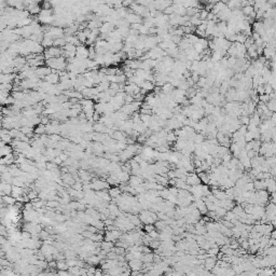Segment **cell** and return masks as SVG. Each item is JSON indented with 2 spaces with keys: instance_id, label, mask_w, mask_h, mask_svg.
Here are the masks:
<instances>
[{
  "instance_id": "cell-1",
  "label": "cell",
  "mask_w": 276,
  "mask_h": 276,
  "mask_svg": "<svg viewBox=\"0 0 276 276\" xmlns=\"http://www.w3.org/2000/svg\"><path fill=\"white\" fill-rule=\"evenodd\" d=\"M44 64H45L49 68L52 69L53 71H64V70H66V67H67L66 58L64 56L52 57V58L45 60Z\"/></svg>"
},
{
  "instance_id": "cell-2",
  "label": "cell",
  "mask_w": 276,
  "mask_h": 276,
  "mask_svg": "<svg viewBox=\"0 0 276 276\" xmlns=\"http://www.w3.org/2000/svg\"><path fill=\"white\" fill-rule=\"evenodd\" d=\"M139 219L144 224H153L157 220V213H153L149 209H142L139 213Z\"/></svg>"
},
{
  "instance_id": "cell-3",
  "label": "cell",
  "mask_w": 276,
  "mask_h": 276,
  "mask_svg": "<svg viewBox=\"0 0 276 276\" xmlns=\"http://www.w3.org/2000/svg\"><path fill=\"white\" fill-rule=\"evenodd\" d=\"M60 56H63V49L62 47L52 45L50 47L44 49L43 52L44 60H49V58H52V57H60Z\"/></svg>"
},
{
  "instance_id": "cell-4",
  "label": "cell",
  "mask_w": 276,
  "mask_h": 276,
  "mask_svg": "<svg viewBox=\"0 0 276 276\" xmlns=\"http://www.w3.org/2000/svg\"><path fill=\"white\" fill-rule=\"evenodd\" d=\"M63 56L67 60H70V58H73L75 56V49H77V45L71 43H66L63 47Z\"/></svg>"
},
{
  "instance_id": "cell-5",
  "label": "cell",
  "mask_w": 276,
  "mask_h": 276,
  "mask_svg": "<svg viewBox=\"0 0 276 276\" xmlns=\"http://www.w3.org/2000/svg\"><path fill=\"white\" fill-rule=\"evenodd\" d=\"M122 235V231H120L118 229H113L110 230V231H107L106 235H105V241H109V242H116L121 237Z\"/></svg>"
},
{
  "instance_id": "cell-6",
  "label": "cell",
  "mask_w": 276,
  "mask_h": 276,
  "mask_svg": "<svg viewBox=\"0 0 276 276\" xmlns=\"http://www.w3.org/2000/svg\"><path fill=\"white\" fill-rule=\"evenodd\" d=\"M124 19H125V21L129 23V25H132V24H138V23H142V17L139 16L138 14H136V13L132 12L131 10L127 12V14L125 15Z\"/></svg>"
},
{
  "instance_id": "cell-7",
  "label": "cell",
  "mask_w": 276,
  "mask_h": 276,
  "mask_svg": "<svg viewBox=\"0 0 276 276\" xmlns=\"http://www.w3.org/2000/svg\"><path fill=\"white\" fill-rule=\"evenodd\" d=\"M92 190L95 191H99V190H104V189L109 188V183L107 182V180H99V179H94L91 182Z\"/></svg>"
},
{
  "instance_id": "cell-8",
  "label": "cell",
  "mask_w": 276,
  "mask_h": 276,
  "mask_svg": "<svg viewBox=\"0 0 276 276\" xmlns=\"http://www.w3.org/2000/svg\"><path fill=\"white\" fill-rule=\"evenodd\" d=\"M75 57L78 58H88V47H86L83 44L77 45L75 49Z\"/></svg>"
},
{
  "instance_id": "cell-9",
  "label": "cell",
  "mask_w": 276,
  "mask_h": 276,
  "mask_svg": "<svg viewBox=\"0 0 276 276\" xmlns=\"http://www.w3.org/2000/svg\"><path fill=\"white\" fill-rule=\"evenodd\" d=\"M44 81L49 82L51 84H57V83L60 82V75H58L56 71H53V70H52L49 75H45Z\"/></svg>"
},
{
  "instance_id": "cell-10",
  "label": "cell",
  "mask_w": 276,
  "mask_h": 276,
  "mask_svg": "<svg viewBox=\"0 0 276 276\" xmlns=\"http://www.w3.org/2000/svg\"><path fill=\"white\" fill-rule=\"evenodd\" d=\"M185 182L188 183L189 185H194L201 183V179L198 178V176L196 174H188L187 176V179H185Z\"/></svg>"
},
{
  "instance_id": "cell-11",
  "label": "cell",
  "mask_w": 276,
  "mask_h": 276,
  "mask_svg": "<svg viewBox=\"0 0 276 276\" xmlns=\"http://www.w3.org/2000/svg\"><path fill=\"white\" fill-rule=\"evenodd\" d=\"M217 260H218V259H217L216 256H213V257H211V256H208V257H207L206 259L204 260L205 269H206L207 271L213 270V267L216 265V261Z\"/></svg>"
},
{
  "instance_id": "cell-12",
  "label": "cell",
  "mask_w": 276,
  "mask_h": 276,
  "mask_svg": "<svg viewBox=\"0 0 276 276\" xmlns=\"http://www.w3.org/2000/svg\"><path fill=\"white\" fill-rule=\"evenodd\" d=\"M142 265H144V262L141 260H138V259H133V260L129 261V269H132L133 271H139L142 269Z\"/></svg>"
},
{
  "instance_id": "cell-13",
  "label": "cell",
  "mask_w": 276,
  "mask_h": 276,
  "mask_svg": "<svg viewBox=\"0 0 276 276\" xmlns=\"http://www.w3.org/2000/svg\"><path fill=\"white\" fill-rule=\"evenodd\" d=\"M129 185H131V187H133V188L135 189L137 185H139L140 183H142L144 182V179L141 178V177H139V176H136V175H132L129 176Z\"/></svg>"
},
{
  "instance_id": "cell-14",
  "label": "cell",
  "mask_w": 276,
  "mask_h": 276,
  "mask_svg": "<svg viewBox=\"0 0 276 276\" xmlns=\"http://www.w3.org/2000/svg\"><path fill=\"white\" fill-rule=\"evenodd\" d=\"M25 193V189L23 187H17V185H12V191H11V194H12L13 198H19L21 195H23Z\"/></svg>"
},
{
  "instance_id": "cell-15",
  "label": "cell",
  "mask_w": 276,
  "mask_h": 276,
  "mask_svg": "<svg viewBox=\"0 0 276 276\" xmlns=\"http://www.w3.org/2000/svg\"><path fill=\"white\" fill-rule=\"evenodd\" d=\"M79 178L81 179V181L84 182H90L92 179V175L90 172H88L85 170H81L79 172Z\"/></svg>"
},
{
  "instance_id": "cell-16",
  "label": "cell",
  "mask_w": 276,
  "mask_h": 276,
  "mask_svg": "<svg viewBox=\"0 0 276 276\" xmlns=\"http://www.w3.org/2000/svg\"><path fill=\"white\" fill-rule=\"evenodd\" d=\"M96 194L101 201H106V202H110L111 201V196L108 193V191H104V190H99V191H95Z\"/></svg>"
},
{
  "instance_id": "cell-17",
  "label": "cell",
  "mask_w": 276,
  "mask_h": 276,
  "mask_svg": "<svg viewBox=\"0 0 276 276\" xmlns=\"http://www.w3.org/2000/svg\"><path fill=\"white\" fill-rule=\"evenodd\" d=\"M12 151H13L12 146H9V144H4L2 147H0V157H4L6 154L12 153Z\"/></svg>"
},
{
  "instance_id": "cell-18",
  "label": "cell",
  "mask_w": 276,
  "mask_h": 276,
  "mask_svg": "<svg viewBox=\"0 0 276 276\" xmlns=\"http://www.w3.org/2000/svg\"><path fill=\"white\" fill-rule=\"evenodd\" d=\"M254 190H265V183H264L263 179H257L254 181Z\"/></svg>"
},
{
  "instance_id": "cell-19",
  "label": "cell",
  "mask_w": 276,
  "mask_h": 276,
  "mask_svg": "<svg viewBox=\"0 0 276 276\" xmlns=\"http://www.w3.org/2000/svg\"><path fill=\"white\" fill-rule=\"evenodd\" d=\"M153 256L154 254L152 252H147V254H142V258H141V261L144 263H152L153 262Z\"/></svg>"
},
{
  "instance_id": "cell-20",
  "label": "cell",
  "mask_w": 276,
  "mask_h": 276,
  "mask_svg": "<svg viewBox=\"0 0 276 276\" xmlns=\"http://www.w3.org/2000/svg\"><path fill=\"white\" fill-rule=\"evenodd\" d=\"M2 201L4 204H8L10 206V205H14L16 203V198H13V196H10V195H3L2 196Z\"/></svg>"
},
{
  "instance_id": "cell-21",
  "label": "cell",
  "mask_w": 276,
  "mask_h": 276,
  "mask_svg": "<svg viewBox=\"0 0 276 276\" xmlns=\"http://www.w3.org/2000/svg\"><path fill=\"white\" fill-rule=\"evenodd\" d=\"M19 131H21L24 135L27 136V137H30V136H32V134H34V129H32V127H30V126H22V127L19 129Z\"/></svg>"
},
{
  "instance_id": "cell-22",
  "label": "cell",
  "mask_w": 276,
  "mask_h": 276,
  "mask_svg": "<svg viewBox=\"0 0 276 276\" xmlns=\"http://www.w3.org/2000/svg\"><path fill=\"white\" fill-rule=\"evenodd\" d=\"M53 42H54L53 39H51V38L45 37V36H44L43 40L41 41V44H42V47H43L44 49H47V47H52V45H53Z\"/></svg>"
},
{
  "instance_id": "cell-23",
  "label": "cell",
  "mask_w": 276,
  "mask_h": 276,
  "mask_svg": "<svg viewBox=\"0 0 276 276\" xmlns=\"http://www.w3.org/2000/svg\"><path fill=\"white\" fill-rule=\"evenodd\" d=\"M108 193L110 194V196L111 198H116V196H119L121 193H122V191H121V189L120 188H116V187H112V188L110 189L109 191H108Z\"/></svg>"
},
{
  "instance_id": "cell-24",
  "label": "cell",
  "mask_w": 276,
  "mask_h": 276,
  "mask_svg": "<svg viewBox=\"0 0 276 276\" xmlns=\"http://www.w3.org/2000/svg\"><path fill=\"white\" fill-rule=\"evenodd\" d=\"M65 44H66V41H65L64 37L63 38H57V39H55L54 42H53L54 47H63Z\"/></svg>"
},
{
  "instance_id": "cell-25",
  "label": "cell",
  "mask_w": 276,
  "mask_h": 276,
  "mask_svg": "<svg viewBox=\"0 0 276 276\" xmlns=\"http://www.w3.org/2000/svg\"><path fill=\"white\" fill-rule=\"evenodd\" d=\"M34 134H38V135H42V134H45V125L43 124H38L37 129H34Z\"/></svg>"
},
{
  "instance_id": "cell-26",
  "label": "cell",
  "mask_w": 276,
  "mask_h": 276,
  "mask_svg": "<svg viewBox=\"0 0 276 276\" xmlns=\"http://www.w3.org/2000/svg\"><path fill=\"white\" fill-rule=\"evenodd\" d=\"M45 205L49 208H57V207L60 206V202L57 201V200H52V201H47L45 203Z\"/></svg>"
},
{
  "instance_id": "cell-27",
  "label": "cell",
  "mask_w": 276,
  "mask_h": 276,
  "mask_svg": "<svg viewBox=\"0 0 276 276\" xmlns=\"http://www.w3.org/2000/svg\"><path fill=\"white\" fill-rule=\"evenodd\" d=\"M0 139H1V140H2L3 142H4V144H10V142L12 141V137L10 136L9 133H8V134H2V135L0 136Z\"/></svg>"
},
{
  "instance_id": "cell-28",
  "label": "cell",
  "mask_w": 276,
  "mask_h": 276,
  "mask_svg": "<svg viewBox=\"0 0 276 276\" xmlns=\"http://www.w3.org/2000/svg\"><path fill=\"white\" fill-rule=\"evenodd\" d=\"M27 196H28V198L30 200V201H32V200H34V198H38V192L34 191V190H30V191L28 192Z\"/></svg>"
},
{
  "instance_id": "cell-29",
  "label": "cell",
  "mask_w": 276,
  "mask_h": 276,
  "mask_svg": "<svg viewBox=\"0 0 276 276\" xmlns=\"http://www.w3.org/2000/svg\"><path fill=\"white\" fill-rule=\"evenodd\" d=\"M147 234H149V235H150L151 237H152V239H159V231H157V230H155V229H154V230H152L151 232L147 233Z\"/></svg>"
},
{
  "instance_id": "cell-30",
  "label": "cell",
  "mask_w": 276,
  "mask_h": 276,
  "mask_svg": "<svg viewBox=\"0 0 276 276\" xmlns=\"http://www.w3.org/2000/svg\"><path fill=\"white\" fill-rule=\"evenodd\" d=\"M144 231H146V232L149 233V232H151L152 230L155 229V226H154V224H144Z\"/></svg>"
},
{
  "instance_id": "cell-31",
  "label": "cell",
  "mask_w": 276,
  "mask_h": 276,
  "mask_svg": "<svg viewBox=\"0 0 276 276\" xmlns=\"http://www.w3.org/2000/svg\"><path fill=\"white\" fill-rule=\"evenodd\" d=\"M101 274H104L103 269H101V270H96V269H95V273H94V275H101Z\"/></svg>"
}]
</instances>
